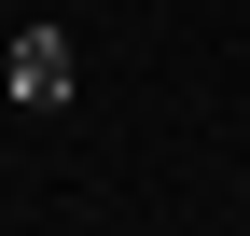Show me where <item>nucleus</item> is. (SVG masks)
I'll return each mask as SVG.
<instances>
[{"mask_svg": "<svg viewBox=\"0 0 250 236\" xmlns=\"http://www.w3.org/2000/svg\"><path fill=\"white\" fill-rule=\"evenodd\" d=\"M0 83H14L28 111H56V98H83V56H70V28H42V14H28V28H14V56H0Z\"/></svg>", "mask_w": 250, "mask_h": 236, "instance_id": "1", "label": "nucleus"}]
</instances>
